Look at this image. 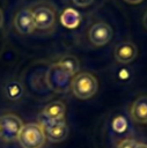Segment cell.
Here are the masks:
<instances>
[{"label": "cell", "instance_id": "6da1fadb", "mask_svg": "<svg viewBox=\"0 0 147 148\" xmlns=\"http://www.w3.org/2000/svg\"><path fill=\"white\" fill-rule=\"evenodd\" d=\"M73 75H71L68 72H66L58 62L52 64L46 72L45 75V82L47 87L58 94L67 92L71 89Z\"/></svg>", "mask_w": 147, "mask_h": 148}, {"label": "cell", "instance_id": "7a4b0ae2", "mask_svg": "<svg viewBox=\"0 0 147 148\" xmlns=\"http://www.w3.org/2000/svg\"><path fill=\"white\" fill-rule=\"evenodd\" d=\"M72 92L75 97L80 99H87L93 97L98 89V83L96 77L90 73H79L75 74L71 83Z\"/></svg>", "mask_w": 147, "mask_h": 148}, {"label": "cell", "instance_id": "3957f363", "mask_svg": "<svg viewBox=\"0 0 147 148\" xmlns=\"http://www.w3.org/2000/svg\"><path fill=\"white\" fill-rule=\"evenodd\" d=\"M17 140L22 148H42L46 138L44 130L39 124L28 123L22 126Z\"/></svg>", "mask_w": 147, "mask_h": 148}, {"label": "cell", "instance_id": "277c9868", "mask_svg": "<svg viewBox=\"0 0 147 148\" xmlns=\"http://www.w3.org/2000/svg\"><path fill=\"white\" fill-rule=\"evenodd\" d=\"M23 126L22 120L13 113H6L0 117V138L7 142L17 140L19 133Z\"/></svg>", "mask_w": 147, "mask_h": 148}, {"label": "cell", "instance_id": "5b68a950", "mask_svg": "<svg viewBox=\"0 0 147 148\" xmlns=\"http://www.w3.org/2000/svg\"><path fill=\"white\" fill-rule=\"evenodd\" d=\"M89 40L95 46H103L108 44L112 38V29L105 22H98L91 25L89 29Z\"/></svg>", "mask_w": 147, "mask_h": 148}, {"label": "cell", "instance_id": "8992f818", "mask_svg": "<svg viewBox=\"0 0 147 148\" xmlns=\"http://www.w3.org/2000/svg\"><path fill=\"white\" fill-rule=\"evenodd\" d=\"M14 27H15L16 31L20 32L21 35L31 34L35 30L32 10H30L28 8L21 9L14 17Z\"/></svg>", "mask_w": 147, "mask_h": 148}, {"label": "cell", "instance_id": "52a82bcc", "mask_svg": "<svg viewBox=\"0 0 147 148\" xmlns=\"http://www.w3.org/2000/svg\"><path fill=\"white\" fill-rule=\"evenodd\" d=\"M32 17H34V24L35 29H50L52 28L56 16L54 12L49 8V7H38L32 12Z\"/></svg>", "mask_w": 147, "mask_h": 148}, {"label": "cell", "instance_id": "ba28073f", "mask_svg": "<svg viewBox=\"0 0 147 148\" xmlns=\"http://www.w3.org/2000/svg\"><path fill=\"white\" fill-rule=\"evenodd\" d=\"M137 46L132 42H122L116 45L113 54L118 62L120 64H128L133 61L137 57Z\"/></svg>", "mask_w": 147, "mask_h": 148}, {"label": "cell", "instance_id": "9c48e42d", "mask_svg": "<svg viewBox=\"0 0 147 148\" xmlns=\"http://www.w3.org/2000/svg\"><path fill=\"white\" fill-rule=\"evenodd\" d=\"M130 116L138 124H147V95L139 96L132 103Z\"/></svg>", "mask_w": 147, "mask_h": 148}, {"label": "cell", "instance_id": "30bf717a", "mask_svg": "<svg viewBox=\"0 0 147 148\" xmlns=\"http://www.w3.org/2000/svg\"><path fill=\"white\" fill-rule=\"evenodd\" d=\"M65 112H66L65 104L60 101H54V102L49 103L43 109L41 114L45 117L46 119L59 121V120H65Z\"/></svg>", "mask_w": 147, "mask_h": 148}, {"label": "cell", "instance_id": "8fae6325", "mask_svg": "<svg viewBox=\"0 0 147 148\" xmlns=\"http://www.w3.org/2000/svg\"><path fill=\"white\" fill-rule=\"evenodd\" d=\"M45 133V138L51 141V142H60L63 140H65L68 135V126L66 125L65 120L59 121L58 124L53 125L52 127L44 130Z\"/></svg>", "mask_w": 147, "mask_h": 148}, {"label": "cell", "instance_id": "7c38bea8", "mask_svg": "<svg viewBox=\"0 0 147 148\" xmlns=\"http://www.w3.org/2000/svg\"><path fill=\"white\" fill-rule=\"evenodd\" d=\"M81 21V15L73 8H66L60 14V23L68 29H75Z\"/></svg>", "mask_w": 147, "mask_h": 148}, {"label": "cell", "instance_id": "4fadbf2b", "mask_svg": "<svg viewBox=\"0 0 147 148\" xmlns=\"http://www.w3.org/2000/svg\"><path fill=\"white\" fill-rule=\"evenodd\" d=\"M3 92L6 95V97L10 101H19L22 96H23V86L21 84V82L16 79H12L9 80L5 87H3Z\"/></svg>", "mask_w": 147, "mask_h": 148}, {"label": "cell", "instance_id": "5bb4252c", "mask_svg": "<svg viewBox=\"0 0 147 148\" xmlns=\"http://www.w3.org/2000/svg\"><path fill=\"white\" fill-rule=\"evenodd\" d=\"M58 64L66 71L68 72L71 75H75L78 74L79 72V67H80V64H79V60L74 57V56H64L59 61Z\"/></svg>", "mask_w": 147, "mask_h": 148}, {"label": "cell", "instance_id": "9a60e30c", "mask_svg": "<svg viewBox=\"0 0 147 148\" xmlns=\"http://www.w3.org/2000/svg\"><path fill=\"white\" fill-rule=\"evenodd\" d=\"M113 128L117 132H123L126 128V120L123 117H120V116L115 118V120H113Z\"/></svg>", "mask_w": 147, "mask_h": 148}, {"label": "cell", "instance_id": "2e32d148", "mask_svg": "<svg viewBox=\"0 0 147 148\" xmlns=\"http://www.w3.org/2000/svg\"><path fill=\"white\" fill-rule=\"evenodd\" d=\"M135 145H137V141L135 140H132V139H125V140H122L117 148H135Z\"/></svg>", "mask_w": 147, "mask_h": 148}, {"label": "cell", "instance_id": "e0dca14e", "mask_svg": "<svg viewBox=\"0 0 147 148\" xmlns=\"http://www.w3.org/2000/svg\"><path fill=\"white\" fill-rule=\"evenodd\" d=\"M76 6H79V7H86V6H88V5H90L94 0H72Z\"/></svg>", "mask_w": 147, "mask_h": 148}, {"label": "cell", "instance_id": "ac0fdd59", "mask_svg": "<svg viewBox=\"0 0 147 148\" xmlns=\"http://www.w3.org/2000/svg\"><path fill=\"white\" fill-rule=\"evenodd\" d=\"M142 24H144V27L147 29V12L145 13V15H144V17H142Z\"/></svg>", "mask_w": 147, "mask_h": 148}, {"label": "cell", "instance_id": "d6986e66", "mask_svg": "<svg viewBox=\"0 0 147 148\" xmlns=\"http://www.w3.org/2000/svg\"><path fill=\"white\" fill-rule=\"evenodd\" d=\"M125 2L127 3H132V5H135V3H140L142 0H124Z\"/></svg>", "mask_w": 147, "mask_h": 148}, {"label": "cell", "instance_id": "ffe728a7", "mask_svg": "<svg viewBox=\"0 0 147 148\" xmlns=\"http://www.w3.org/2000/svg\"><path fill=\"white\" fill-rule=\"evenodd\" d=\"M135 148H147V145L146 143H142V142H137Z\"/></svg>", "mask_w": 147, "mask_h": 148}, {"label": "cell", "instance_id": "44dd1931", "mask_svg": "<svg viewBox=\"0 0 147 148\" xmlns=\"http://www.w3.org/2000/svg\"><path fill=\"white\" fill-rule=\"evenodd\" d=\"M2 21H3V15H2V10L0 9V27L2 25Z\"/></svg>", "mask_w": 147, "mask_h": 148}]
</instances>
